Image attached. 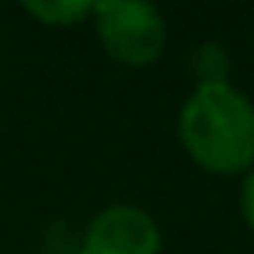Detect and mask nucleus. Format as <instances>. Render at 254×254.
<instances>
[{
  "label": "nucleus",
  "instance_id": "1",
  "mask_svg": "<svg viewBox=\"0 0 254 254\" xmlns=\"http://www.w3.org/2000/svg\"><path fill=\"white\" fill-rule=\"evenodd\" d=\"M185 150L216 174L254 167V105L230 84H198L178 122Z\"/></svg>",
  "mask_w": 254,
  "mask_h": 254
},
{
  "label": "nucleus",
  "instance_id": "2",
  "mask_svg": "<svg viewBox=\"0 0 254 254\" xmlns=\"http://www.w3.org/2000/svg\"><path fill=\"white\" fill-rule=\"evenodd\" d=\"M91 14L98 18V35L112 60L146 66L164 53L167 32L157 7L132 4V0H108V4H94Z\"/></svg>",
  "mask_w": 254,
  "mask_h": 254
},
{
  "label": "nucleus",
  "instance_id": "3",
  "mask_svg": "<svg viewBox=\"0 0 254 254\" xmlns=\"http://www.w3.org/2000/svg\"><path fill=\"white\" fill-rule=\"evenodd\" d=\"M160 230L157 223L132 205H112L94 216L80 254H157Z\"/></svg>",
  "mask_w": 254,
  "mask_h": 254
},
{
  "label": "nucleus",
  "instance_id": "4",
  "mask_svg": "<svg viewBox=\"0 0 254 254\" xmlns=\"http://www.w3.org/2000/svg\"><path fill=\"white\" fill-rule=\"evenodd\" d=\"M94 4H73V0H63V4H25L28 14H35L39 21H49V25H73L80 21L84 14H91Z\"/></svg>",
  "mask_w": 254,
  "mask_h": 254
},
{
  "label": "nucleus",
  "instance_id": "5",
  "mask_svg": "<svg viewBox=\"0 0 254 254\" xmlns=\"http://www.w3.org/2000/svg\"><path fill=\"white\" fill-rule=\"evenodd\" d=\"M244 219H247V226L254 230V167H251V174H247V181H244Z\"/></svg>",
  "mask_w": 254,
  "mask_h": 254
}]
</instances>
